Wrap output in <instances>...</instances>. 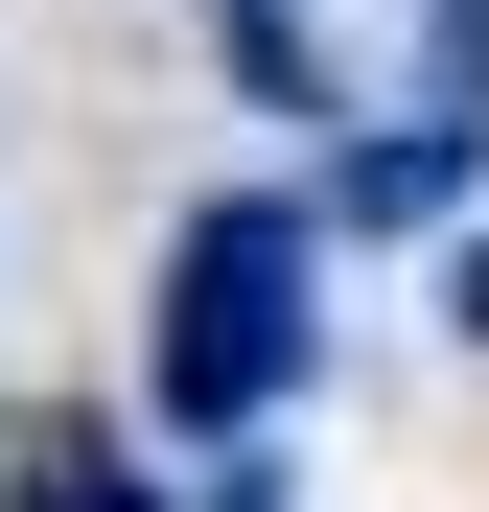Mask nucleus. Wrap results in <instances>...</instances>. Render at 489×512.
Here are the masks:
<instances>
[{
	"instance_id": "obj_1",
	"label": "nucleus",
	"mask_w": 489,
	"mask_h": 512,
	"mask_svg": "<svg viewBox=\"0 0 489 512\" xmlns=\"http://www.w3.org/2000/svg\"><path fill=\"white\" fill-rule=\"evenodd\" d=\"M326 280V210L303 187H210L187 210V256H163V419H187V443H257V419L303 396V303Z\"/></svg>"
},
{
	"instance_id": "obj_2",
	"label": "nucleus",
	"mask_w": 489,
	"mask_h": 512,
	"mask_svg": "<svg viewBox=\"0 0 489 512\" xmlns=\"http://www.w3.org/2000/svg\"><path fill=\"white\" fill-rule=\"evenodd\" d=\"M0 512H187V489H163V466L117 443V419H47V443L0 466Z\"/></svg>"
},
{
	"instance_id": "obj_3",
	"label": "nucleus",
	"mask_w": 489,
	"mask_h": 512,
	"mask_svg": "<svg viewBox=\"0 0 489 512\" xmlns=\"http://www.w3.org/2000/svg\"><path fill=\"white\" fill-rule=\"evenodd\" d=\"M210 512H280V466H257V443H233V466H210Z\"/></svg>"
},
{
	"instance_id": "obj_4",
	"label": "nucleus",
	"mask_w": 489,
	"mask_h": 512,
	"mask_svg": "<svg viewBox=\"0 0 489 512\" xmlns=\"http://www.w3.org/2000/svg\"><path fill=\"white\" fill-rule=\"evenodd\" d=\"M443 303H466V326H489V233H466V280H443Z\"/></svg>"
}]
</instances>
